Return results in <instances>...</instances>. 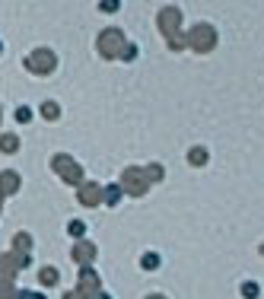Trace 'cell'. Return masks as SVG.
I'll return each mask as SVG.
<instances>
[{
  "instance_id": "obj_1",
  "label": "cell",
  "mask_w": 264,
  "mask_h": 299,
  "mask_svg": "<svg viewBox=\"0 0 264 299\" xmlns=\"http://www.w3.org/2000/svg\"><path fill=\"white\" fill-rule=\"evenodd\" d=\"M162 166H127L124 172H121V181H118V188L124 194H131V198H140V194H147L150 191V185L153 181H162Z\"/></svg>"
},
{
  "instance_id": "obj_2",
  "label": "cell",
  "mask_w": 264,
  "mask_h": 299,
  "mask_svg": "<svg viewBox=\"0 0 264 299\" xmlns=\"http://www.w3.org/2000/svg\"><path fill=\"white\" fill-rule=\"evenodd\" d=\"M156 23H159V32L169 38V48L172 51L185 48V32H181V10L178 6H166L156 16Z\"/></svg>"
},
{
  "instance_id": "obj_3",
  "label": "cell",
  "mask_w": 264,
  "mask_h": 299,
  "mask_svg": "<svg viewBox=\"0 0 264 299\" xmlns=\"http://www.w3.org/2000/svg\"><path fill=\"white\" fill-rule=\"evenodd\" d=\"M185 45H188L191 51H198V54L213 51V45H216V29H213V26H207V23H198L191 32H185Z\"/></svg>"
},
{
  "instance_id": "obj_4",
  "label": "cell",
  "mask_w": 264,
  "mask_h": 299,
  "mask_svg": "<svg viewBox=\"0 0 264 299\" xmlns=\"http://www.w3.org/2000/svg\"><path fill=\"white\" fill-rule=\"evenodd\" d=\"M51 166H54V172L60 175V179L67 181V185H83V166H80L73 156H67V153H54L51 156Z\"/></svg>"
},
{
  "instance_id": "obj_5",
  "label": "cell",
  "mask_w": 264,
  "mask_h": 299,
  "mask_svg": "<svg viewBox=\"0 0 264 299\" xmlns=\"http://www.w3.org/2000/svg\"><path fill=\"white\" fill-rule=\"evenodd\" d=\"M19 261L6 251V255H0V299H16V287H13V280H16L19 274Z\"/></svg>"
},
{
  "instance_id": "obj_6",
  "label": "cell",
  "mask_w": 264,
  "mask_h": 299,
  "mask_svg": "<svg viewBox=\"0 0 264 299\" xmlns=\"http://www.w3.org/2000/svg\"><path fill=\"white\" fill-rule=\"evenodd\" d=\"M26 67H29L32 73H38V77H45V73H51L54 67H58V58H54L51 48H35L26 54Z\"/></svg>"
},
{
  "instance_id": "obj_7",
  "label": "cell",
  "mask_w": 264,
  "mask_h": 299,
  "mask_svg": "<svg viewBox=\"0 0 264 299\" xmlns=\"http://www.w3.org/2000/svg\"><path fill=\"white\" fill-rule=\"evenodd\" d=\"M127 45V38L121 35V29H105L102 35H99V42H96V48H99V54L102 58H108V60H115L121 54V48Z\"/></svg>"
},
{
  "instance_id": "obj_8",
  "label": "cell",
  "mask_w": 264,
  "mask_h": 299,
  "mask_svg": "<svg viewBox=\"0 0 264 299\" xmlns=\"http://www.w3.org/2000/svg\"><path fill=\"white\" fill-rule=\"evenodd\" d=\"M77 293L83 299H92L96 293H102V280L92 268H80V277H77Z\"/></svg>"
},
{
  "instance_id": "obj_9",
  "label": "cell",
  "mask_w": 264,
  "mask_h": 299,
  "mask_svg": "<svg viewBox=\"0 0 264 299\" xmlns=\"http://www.w3.org/2000/svg\"><path fill=\"white\" fill-rule=\"evenodd\" d=\"M10 255L19 261V268H29V261H32V236L29 233H16L13 236V251Z\"/></svg>"
},
{
  "instance_id": "obj_10",
  "label": "cell",
  "mask_w": 264,
  "mask_h": 299,
  "mask_svg": "<svg viewBox=\"0 0 264 299\" xmlns=\"http://www.w3.org/2000/svg\"><path fill=\"white\" fill-rule=\"evenodd\" d=\"M77 201L83 204V207H99L102 204V185H96V181H83L77 191Z\"/></svg>"
},
{
  "instance_id": "obj_11",
  "label": "cell",
  "mask_w": 264,
  "mask_h": 299,
  "mask_svg": "<svg viewBox=\"0 0 264 299\" xmlns=\"http://www.w3.org/2000/svg\"><path fill=\"white\" fill-rule=\"evenodd\" d=\"M70 258L80 268H89V264L96 261V245H92V242H77V245L70 248Z\"/></svg>"
},
{
  "instance_id": "obj_12",
  "label": "cell",
  "mask_w": 264,
  "mask_h": 299,
  "mask_svg": "<svg viewBox=\"0 0 264 299\" xmlns=\"http://www.w3.org/2000/svg\"><path fill=\"white\" fill-rule=\"evenodd\" d=\"M19 175L13 172V169H6V172H0V198H6V194H16L19 191Z\"/></svg>"
},
{
  "instance_id": "obj_13",
  "label": "cell",
  "mask_w": 264,
  "mask_h": 299,
  "mask_svg": "<svg viewBox=\"0 0 264 299\" xmlns=\"http://www.w3.org/2000/svg\"><path fill=\"white\" fill-rule=\"evenodd\" d=\"M121 198H124V191H121L118 185H108V188H102V201L108 204V207H115Z\"/></svg>"
},
{
  "instance_id": "obj_14",
  "label": "cell",
  "mask_w": 264,
  "mask_h": 299,
  "mask_svg": "<svg viewBox=\"0 0 264 299\" xmlns=\"http://www.w3.org/2000/svg\"><path fill=\"white\" fill-rule=\"evenodd\" d=\"M38 280H42V287H54V283L60 280L58 268H42V274H38Z\"/></svg>"
},
{
  "instance_id": "obj_15",
  "label": "cell",
  "mask_w": 264,
  "mask_h": 299,
  "mask_svg": "<svg viewBox=\"0 0 264 299\" xmlns=\"http://www.w3.org/2000/svg\"><path fill=\"white\" fill-rule=\"evenodd\" d=\"M0 150H3V153H16L19 150V137L16 134H3V137H0Z\"/></svg>"
},
{
  "instance_id": "obj_16",
  "label": "cell",
  "mask_w": 264,
  "mask_h": 299,
  "mask_svg": "<svg viewBox=\"0 0 264 299\" xmlns=\"http://www.w3.org/2000/svg\"><path fill=\"white\" fill-rule=\"evenodd\" d=\"M67 233H70L73 239L83 242V236H86V223H83V220H70V223H67Z\"/></svg>"
},
{
  "instance_id": "obj_17",
  "label": "cell",
  "mask_w": 264,
  "mask_h": 299,
  "mask_svg": "<svg viewBox=\"0 0 264 299\" xmlns=\"http://www.w3.org/2000/svg\"><path fill=\"white\" fill-rule=\"evenodd\" d=\"M140 268H144V270H156L159 268V255H156V251H147V255L140 258Z\"/></svg>"
},
{
  "instance_id": "obj_18",
  "label": "cell",
  "mask_w": 264,
  "mask_h": 299,
  "mask_svg": "<svg viewBox=\"0 0 264 299\" xmlns=\"http://www.w3.org/2000/svg\"><path fill=\"white\" fill-rule=\"evenodd\" d=\"M188 162H191V166H204V162H207V150L204 147H194L191 153H188Z\"/></svg>"
},
{
  "instance_id": "obj_19",
  "label": "cell",
  "mask_w": 264,
  "mask_h": 299,
  "mask_svg": "<svg viewBox=\"0 0 264 299\" xmlns=\"http://www.w3.org/2000/svg\"><path fill=\"white\" fill-rule=\"evenodd\" d=\"M42 115H45L48 121H58V118H60V105H58V102H45V105H42Z\"/></svg>"
},
{
  "instance_id": "obj_20",
  "label": "cell",
  "mask_w": 264,
  "mask_h": 299,
  "mask_svg": "<svg viewBox=\"0 0 264 299\" xmlns=\"http://www.w3.org/2000/svg\"><path fill=\"white\" fill-rule=\"evenodd\" d=\"M242 296H245V299H258V296H261V287H258V283H252V280H248L245 287H242Z\"/></svg>"
},
{
  "instance_id": "obj_21",
  "label": "cell",
  "mask_w": 264,
  "mask_h": 299,
  "mask_svg": "<svg viewBox=\"0 0 264 299\" xmlns=\"http://www.w3.org/2000/svg\"><path fill=\"white\" fill-rule=\"evenodd\" d=\"M29 118H32V108L29 105H19L16 108V121H19V124H29Z\"/></svg>"
},
{
  "instance_id": "obj_22",
  "label": "cell",
  "mask_w": 264,
  "mask_h": 299,
  "mask_svg": "<svg viewBox=\"0 0 264 299\" xmlns=\"http://www.w3.org/2000/svg\"><path fill=\"white\" fill-rule=\"evenodd\" d=\"M16 299H45V293H35V290H16Z\"/></svg>"
},
{
  "instance_id": "obj_23",
  "label": "cell",
  "mask_w": 264,
  "mask_h": 299,
  "mask_svg": "<svg viewBox=\"0 0 264 299\" xmlns=\"http://www.w3.org/2000/svg\"><path fill=\"white\" fill-rule=\"evenodd\" d=\"M118 58H121V60H134V58H137V48H134V45H124Z\"/></svg>"
},
{
  "instance_id": "obj_24",
  "label": "cell",
  "mask_w": 264,
  "mask_h": 299,
  "mask_svg": "<svg viewBox=\"0 0 264 299\" xmlns=\"http://www.w3.org/2000/svg\"><path fill=\"white\" fill-rule=\"evenodd\" d=\"M118 0H102V3H99V10H108V13H115V10H118Z\"/></svg>"
},
{
  "instance_id": "obj_25",
  "label": "cell",
  "mask_w": 264,
  "mask_h": 299,
  "mask_svg": "<svg viewBox=\"0 0 264 299\" xmlns=\"http://www.w3.org/2000/svg\"><path fill=\"white\" fill-rule=\"evenodd\" d=\"M64 299H83V296H80V293H77V290H70V293H67Z\"/></svg>"
},
{
  "instance_id": "obj_26",
  "label": "cell",
  "mask_w": 264,
  "mask_h": 299,
  "mask_svg": "<svg viewBox=\"0 0 264 299\" xmlns=\"http://www.w3.org/2000/svg\"><path fill=\"white\" fill-rule=\"evenodd\" d=\"M92 299H112V296H108L105 290H102V293H96V296H92Z\"/></svg>"
},
{
  "instance_id": "obj_27",
  "label": "cell",
  "mask_w": 264,
  "mask_h": 299,
  "mask_svg": "<svg viewBox=\"0 0 264 299\" xmlns=\"http://www.w3.org/2000/svg\"><path fill=\"white\" fill-rule=\"evenodd\" d=\"M147 299H166V296H159V293H153V296H147Z\"/></svg>"
},
{
  "instance_id": "obj_28",
  "label": "cell",
  "mask_w": 264,
  "mask_h": 299,
  "mask_svg": "<svg viewBox=\"0 0 264 299\" xmlns=\"http://www.w3.org/2000/svg\"><path fill=\"white\" fill-rule=\"evenodd\" d=\"M0 54H3V42H0Z\"/></svg>"
},
{
  "instance_id": "obj_29",
  "label": "cell",
  "mask_w": 264,
  "mask_h": 299,
  "mask_svg": "<svg viewBox=\"0 0 264 299\" xmlns=\"http://www.w3.org/2000/svg\"><path fill=\"white\" fill-rule=\"evenodd\" d=\"M0 207H3V198H0Z\"/></svg>"
}]
</instances>
